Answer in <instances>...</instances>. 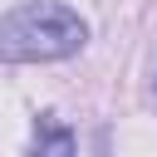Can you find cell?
Returning a JSON list of instances; mask_svg holds the SVG:
<instances>
[{
  "label": "cell",
  "mask_w": 157,
  "mask_h": 157,
  "mask_svg": "<svg viewBox=\"0 0 157 157\" xmlns=\"http://www.w3.org/2000/svg\"><path fill=\"white\" fill-rule=\"evenodd\" d=\"M88 44V25L78 10L59 0H25L10 15H0V59L5 64H49L69 59Z\"/></svg>",
  "instance_id": "6da1fadb"
},
{
  "label": "cell",
  "mask_w": 157,
  "mask_h": 157,
  "mask_svg": "<svg viewBox=\"0 0 157 157\" xmlns=\"http://www.w3.org/2000/svg\"><path fill=\"white\" fill-rule=\"evenodd\" d=\"M34 147H39V152H74V132L54 128V118H39V128H34Z\"/></svg>",
  "instance_id": "7a4b0ae2"
}]
</instances>
